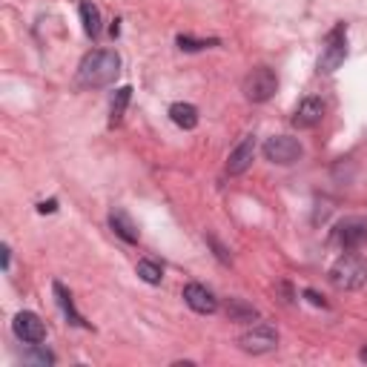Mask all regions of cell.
<instances>
[{
    "label": "cell",
    "instance_id": "cell-1",
    "mask_svg": "<svg viewBox=\"0 0 367 367\" xmlns=\"http://www.w3.org/2000/svg\"><path fill=\"white\" fill-rule=\"evenodd\" d=\"M118 72H121V55L115 49H95L84 55L78 66V84L84 89H101L118 78Z\"/></svg>",
    "mask_w": 367,
    "mask_h": 367
},
{
    "label": "cell",
    "instance_id": "cell-2",
    "mask_svg": "<svg viewBox=\"0 0 367 367\" xmlns=\"http://www.w3.org/2000/svg\"><path fill=\"white\" fill-rule=\"evenodd\" d=\"M327 275H330V284L339 290H358L367 284V258L344 250V256L336 258Z\"/></svg>",
    "mask_w": 367,
    "mask_h": 367
},
{
    "label": "cell",
    "instance_id": "cell-3",
    "mask_svg": "<svg viewBox=\"0 0 367 367\" xmlns=\"http://www.w3.org/2000/svg\"><path fill=\"white\" fill-rule=\"evenodd\" d=\"M278 89V78L270 66H256L250 75L244 78V98L253 101V104H264L275 95Z\"/></svg>",
    "mask_w": 367,
    "mask_h": 367
},
{
    "label": "cell",
    "instance_id": "cell-4",
    "mask_svg": "<svg viewBox=\"0 0 367 367\" xmlns=\"http://www.w3.org/2000/svg\"><path fill=\"white\" fill-rule=\"evenodd\" d=\"M347 57V23H336L330 29V35L324 38V49L319 57V69L322 72H336Z\"/></svg>",
    "mask_w": 367,
    "mask_h": 367
},
{
    "label": "cell",
    "instance_id": "cell-5",
    "mask_svg": "<svg viewBox=\"0 0 367 367\" xmlns=\"http://www.w3.org/2000/svg\"><path fill=\"white\" fill-rule=\"evenodd\" d=\"M239 347H241L244 353H253V356L273 353V350L278 347V333H275V327H273V324L258 322V324H253L247 333H241Z\"/></svg>",
    "mask_w": 367,
    "mask_h": 367
},
{
    "label": "cell",
    "instance_id": "cell-6",
    "mask_svg": "<svg viewBox=\"0 0 367 367\" xmlns=\"http://www.w3.org/2000/svg\"><path fill=\"white\" fill-rule=\"evenodd\" d=\"M302 143L290 135H273L264 141V158L273 161V164H281V167H290L302 158Z\"/></svg>",
    "mask_w": 367,
    "mask_h": 367
},
{
    "label": "cell",
    "instance_id": "cell-7",
    "mask_svg": "<svg viewBox=\"0 0 367 367\" xmlns=\"http://www.w3.org/2000/svg\"><path fill=\"white\" fill-rule=\"evenodd\" d=\"M367 241V221L364 218H344L333 230V244H339L341 250H356Z\"/></svg>",
    "mask_w": 367,
    "mask_h": 367
},
{
    "label": "cell",
    "instance_id": "cell-8",
    "mask_svg": "<svg viewBox=\"0 0 367 367\" xmlns=\"http://www.w3.org/2000/svg\"><path fill=\"white\" fill-rule=\"evenodd\" d=\"M12 330L15 336L23 341V344H40L46 339V324L40 322V316L29 313V310H21L12 322Z\"/></svg>",
    "mask_w": 367,
    "mask_h": 367
},
{
    "label": "cell",
    "instance_id": "cell-9",
    "mask_svg": "<svg viewBox=\"0 0 367 367\" xmlns=\"http://www.w3.org/2000/svg\"><path fill=\"white\" fill-rule=\"evenodd\" d=\"M184 302L190 305V310H195L201 316H209L218 310V299L212 296V290H207L204 284H195V281L184 287Z\"/></svg>",
    "mask_w": 367,
    "mask_h": 367
},
{
    "label": "cell",
    "instance_id": "cell-10",
    "mask_svg": "<svg viewBox=\"0 0 367 367\" xmlns=\"http://www.w3.org/2000/svg\"><path fill=\"white\" fill-rule=\"evenodd\" d=\"M253 158H256V135H247L236 150L230 153V158H227V172L230 175H241V172H247V167L253 164Z\"/></svg>",
    "mask_w": 367,
    "mask_h": 367
},
{
    "label": "cell",
    "instance_id": "cell-11",
    "mask_svg": "<svg viewBox=\"0 0 367 367\" xmlns=\"http://www.w3.org/2000/svg\"><path fill=\"white\" fill-rule=\"evenodd\" d=\"M324 118V104L319 98H305L296 109V115H292V126H299V129H313L319 126Z\"/></svg>",
    "mask_w": 367,
    "mask_h": 367
},
{
    "label": "cell",
    "instance_id": "cell-12",
    "mask_svg": "<svg viewBox=\"0 0 367 367\" xmlns=\"http://www.w3.org/2000/svg\"><path fill=\"white\" fill-rule=\"evenodd\" d=\"M52 290H55V302H57V307L63 310L66 322H69V324H75V327H89V324L84 322V316L75 310V302H72V292H69L60 281H55V284H52Z\"/></svg>",
    "mask_w": 367,
    "mask_h": 367
},
{
    "label": "cell",
    "instance_id": "cell-13",
    "mask_svg": "<svg viewBox=\"0 0 367 367\" xmlns=\"http://www.w3.org/2000/svg\"><path fill=\"white\" fill-rule=\"evenodd\" d=\"M109 227L118 239H124L126 244H135L138 241V227L132 224V218L124 212V209H112L109 212Z\"/></svg>",
    "mask_w": 367,
    "mask_h": 367
},
{
    "label": "cell",
    "instance_id": "cell-14",
    "mask_svg": "<svg viewBox=\"0 0 367 367\" xmlns=\"http://www.w3.org/2000/svg\"><path fill=\"white\" fill-rule=\"evenodd\" d=\"M170 118L181 129H195L198 126V109L192 104H184V101H178V104L170 106Z\"/></svg>",
    "mask_w": 367,
    "mask_h": 367
},
{
    "label": "cell",
    "instance_id": "cell-15",
    "mask_svg": "<svg viewBox=\"0 0 367 367\" xmlns=\"http://www.w3.org/2000/svg\"><path fill=\"white\" fill-rule=\"evenodd\" d=\"M81 23H84V32L95 40V38H101V12H98V6L95 4H89V0H84L81 4Z\"/></svg>",
    "mask_w": 367,
    "mask_h": 367
},
{
    "label": "cell",
    "instance_id": "cell-16",
    "mask_svg": "<svg viewBox=\"0 0 367 367\" xmlns=\"http://www.w3.org/2000/svg\"><path fill=\"white\" fill-rule=\"evenodd\" d=\"M129 98H132V87H121L115 89V98L109 104V126H118L124 121V112L129 106Z\"/></svg>",
    "mask_w": 367,
    "mask_h": 367
},
{
    "label": "cell",
    "instance_id": "cell-17",
    "mask_svg": "<svg viewBox=\"0 0 367 367\" xmlns=\"http://www.w3.org/2000/svg\"><path fill=\"white\" fill-rule=\"evenodd\" d=\"M135 273H138V278H143L146 284H161V278H164V267H161L158 261H153V258L138 261Z\"/></svg>",
    "mask_w": 367,
    "mask_h": 367
},
{
    "label": "cell",
    "instance_id": "cell-18",
    "mask_svg": "<svg viewBox=\"0 0 367 367\" xmlns=\"http://www.w3.org/2000/svg\"><path fill=\"white\" fill-rule=\"evenodd\" d=\"M227 313H230V319H236V322H253V319L258 316V313H256L250 305H244L241 299H230Z\"/></svg>",
    "mask_w": 367,
    "mask_h": 367
},
{
    "label": "cell",
    "instance_id": "cell-19",
    "mask_svg": "<svg viewBox=\"0 0 367 367\" xmlns=\"http://www.w3.org/2000/svg\"><path fill=\"white\" fill-rule=\"evenodd\" d=\"M178 49H184V52H201V49H209V46H218V40L212 38V40H195V38H190V35H178Z\"/></svg>",
    "mask_w": 367,
    "mask_h": 367
},
{
    "label": "cell",
    "instance_id": "cell-20",
    "mask_svg": "<svg viewBox=\"0 0 367 367\" xmlns=\"http://www.w3.org/2000/svg\"><path fill=\"white\" fill-rule=\"evenodd\" d=\"M305 296L310 299V305H316V307H327V302H324V299L319 296V292H316V290H305Z\"/></svg>",
    "mask_w": 367,
    "mask_h": 367
},
{
    "label": "cell",
    "instance_id": "cell-21",
    "mask_svg": "<svg viewBox=\"0 0 367 367\" xmlns=\"http://www.w3.org/2000/svg\"><path fill=\"white\" fill-rule=\"evenodd\" d=\"M55 209H57V201H55V198H52V201H40V204H38V212H43V215H46V212H55Z\"/></svg>",
    "mask_w": 367,
    "mask_h": 367
},
{
    "label": "cell",
    "instance_id": "cell-22",
    "mask_svg": "<svg viewBox=\"0 0 367 367\" xmlns=\"http://www.w3.org/2000/svg\"><path fill=\"white\" fill-rule=\"evenodd\" d=\"M9 261H12V250L4 244V270H9Z\"/></svg>",
    "mask_w": 367,
    "mask_h": 367
},
{
    "label": "cell",
    "instance_id": "cell-23",
    "mask_svg": "<svg viewBox=\"0 0 367 367\" xmlns=\"http://www.w3.org/2000/svg\"><path fill=\"white\" fill-rule=\"evenodd\" d=\"M358 358H361V361H364V364H367V344H364V347H361V350H358Z\"/></svg>",
    "mask_w": 367,
    "mask_h": 367
}]
</instances>
